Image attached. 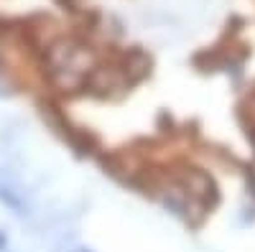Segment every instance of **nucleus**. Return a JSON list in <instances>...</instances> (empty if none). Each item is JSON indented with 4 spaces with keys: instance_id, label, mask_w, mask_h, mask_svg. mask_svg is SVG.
Returning <instances> with one entry per match:
<instances>
[{
    "instance_id": "obj_1",
    "label": "nucleus",
    "mask_w": 255,
    "mask_h": 252,
    "mask_svg": "<svg viewBox=\"0 0 255 252\" xmlns=\"http://www.w3.org/2000/svg\"><path fill=\"white\" fill-rule=\"evenodd\" d=\"M181 181L186 186V191L197 199H207L209 194H215V183H212V178L204 171H189Z\"/></svg>"
},
{
    "instance_id": "obj_2",
    "label": "nucleus",
    "mask_w": 255,
    "mask_h": 252,
    "mask_svg": "<svg viewBox=\"0 0 255 252\" xmlns=\"http://www.w3.org/2000/svg\"><path fill=\"white\" fill-rule=\"evenodd\" d=\"M148 69H151V59H148L140 49H133V51H128L125 54V74H130L133 82L145 77Z\"/></svg>"
},
{
    "instance_id": "obj_3",
    "label": "nucleus",
    "mask_w": 255,
    "mask_h": 252,
    "mask_svg": "<svg viewBox=\"0 0 255 252\" xmlns=\"http://www.w3.org/2000/svg\"><path fill=\"white\" fill-rule=\"evenodd\" d=\"M0 201H3L8 209H13L15 214H26V204H23V199H20L10 186H3V183H0Z\"/></svg>"
},
{
    "instance_id": "obj_4",
    "label": "nucleus",
    "mask_w": 255,
    "mask_h": 252,
    "mask_svg": "<svg viewBox=\"0 0 255 252\" xmlns=\"http://www.w3.org/2000/svg\"><path fill=\"white\" fill-rule=\"evenodd\" d=\"M5 247H8V237H5L3 232H0V252H3Z\"/></svg>"
},
{
    "instance_id": "obj_5",
    "label": "nucleus",
    "mask_w": 255,
    "mask_h": 252,
    "mask_svg": "<svg viewBox=\"0 0 255 252\" xmlns=\"http://www.w3.org/2000/svg\"><path fill=\"white\" fill-rule=\"evenodd\" d=\"M74 252H90V250H74Z\"/></svg>"
}]
</instances>
